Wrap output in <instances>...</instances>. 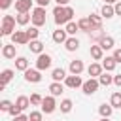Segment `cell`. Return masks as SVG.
I'll use <instances>...</instances> for the list:
<instances>
[{"instance_id": "7bdbcfd3", "label": "cell", "mask_w": 121, "mask_h": 121, "mask_svg": "<svg viewBox=\"0 0 121 121\" xmlns=\"http://www.w3.org/2000/svg\"><path fill=\"white\" fill-rule=\"evenodd\" d=\"M113 8H115V15H121V2H115Z\"/></svg>"}, {"instance_id": "60d3db41", "label": "cell", "mask_w": 121, "mask_h": 121, "mask_svg": "<svg viewBox=\"0 0 121 121\" xmlns=\"http://www.w3.org/2000/svg\"><path fill=\"white\" fill-rule=\"evenodd\" d=\"M13 121H30V119H28V115H23V113H21V115L13 117Z\"/></svg>"}, {"instance_id": "ac0fdd59", "label": "cell", "mask_w": 121, "mask_h": 121, "mask_svg": "<svg viewBox=\"0 0 121 121\" xmlns=\"http://www.w3.org/2000/svg\"><path fill=\"white\" fill-rule=\"evenodd\" d=\"M102 66H104V70H106V72H112V70H115L117 60L113 59V55H112V57H106V59H102Z\"/></svg>"}, {"instance_id": "e0dca14e", "label": "cell", "mask_w": 121, "mask_h": 121, "mask_svg": "<svg viewBox=\"0 0 121 121\" xmlns=\"http://www.w3.org/2000/svg\"><path fill=\"white\" fill-rule=\"evenodd\" d=\"M28 49H30L32 53L40 55V53H43V42H40V40H30V43H28Z\"/></svg>"}, {"instance_id": "d4e9b609", "label": "cell", "mask_w": 121, "mask_h": 121, "mask_svg": "<svg viewBox=\"0 0 121 121\" xmlns=\"http://www.w3.org/2000/svg\"><path fill=\"white\" fill-rule=\"evenodd\" d=\"M11 78H13V70H9V68H6V70H2V74H0V83L2 85H8L9 81H11Z\"/></svg>"}, {"instance_id": "7a4b0ae2", "label": "cell", "mask_w": 121, "mask_h": 121, "mask_svg": "<svg viewBox=\"0 0 121 121\" xmlns=\"http://www.w3.org/2000/svg\"><path fill=\"white\" fill-rule=\"evenodd\" d=\"M15 23H17V19L13 15H4L2 17V25H0L2 36H11L15 32Z\"/></svg>"}, {"instance_id": "44dd1931", "label": "cell", "mask_w": 121, "mask_h": 121, "mask_svg": "<svg viewBox=\"0 0 121 121\" xmlns=\"http://www.w3.org/2000/svg\"><path fill=\"white\" fill-rule=\"evenodd\" d=\"M89 53H91V57L95 59V60H102V55H104V49L96 43V45H91V49H89Z\"/></svg>"}, {"instance_id": "5bb4252c", "label": "cell", "mask_w": 121, "mask_h": 121, "mask_svg": "<svg viewBox=\"0 0 121 121\" xmlns=\"http://www.w3.org/2000/svg\"><path fill=\"white\" fill-rule=\"evenodd\" d=\"M89 21H91V28H93V30H100V28H102V17H100V15L91 13V15H89ZM93 30H91V32H93Z\"/></svg>"}, {"instance_id": "e575fe53", "label": "cell", "mask_w": 121, "mask_h": 121, "mask_svg": "<svg viewBox=\"0 0 121 121\" xmlns=\"http://www.w3.org/2000/svg\"><path fill=\"white\" fill-rule=\"evenodd\" d=\"M42 100H43V98H42L38 93H32V95H30V104H32V106H42Z\"/></svg>"}, {"instance_id": "b9f144b4", "label": "cell", "mask_w": 121, "mask_h": 121, "mask_svg": "<svg viewBox=\"0 0 121 121\" xmlns=\"http://www.w3.org/2000/svg\"><path fill=\"white\" fill-rule=\"evenodd\" d=\"M113 83H115L117 87H121V74H117V76H113Z\"/></svg>"}, {"instance_id": "7dc6e473", "label": "cell", "mask_w": 121, "mask_h": 121, "mask_svg": "<svg viewBox=\"0 0 121 121\" xmlns=\"http://www.w3.org/2000/svg\"><path fill=\"white\" fill-rule=\"evenodd\" d=\"M100 121H110V119H108V117H102V119H100Z\"/></svg>"}, {"instance_id": "8d00e7d4", "label": "cell", "mask_w": 121, "mask_h": 121, "mask_svg": "<svg viewBox=\"0 0 121 121\" xmlns=\"http://www.w3.org/2000/svg\"><path fill=\"white\" fill-rule=\"evenodd\" d=\"M42 113H43V112H30L28 119H30V121H42Z\"/></svg>"}, {"instance_id": "74e56055", "label": "cell", "mask_w": 121, "mask_h": 121, "mask_svg": "<svg viewBox=\"0 0 121 121\" xmlns=\"http://www.w3.org/2000/svg\"><path fill=\"white\" fill-rule=\"evenodd\" d=\"M21 112H23V110H21V108H19L17 104H13V106H11V110H9V113H11L13 117H17V115H21Z\"/></svg>"}, {"instance_id": "f1b7e54d", "label": "cell", "mask_w": 121, "mask_h": 121, "mask_svg": "<svg viewBox=\"0 0 121 121\" xmlns=\"http://www.w3.org/2000/svg\"><path fill=\"white\" fill-rule=\"evenodd\" d=\"M15 104H17L21 110H26V108L30 106V98H28V96H25V95H21V96L17 98V102H15Z\"/></svg>"}, {"instance_id": "7402d4cb", "label": "cell", "mask_w": 121, "mask_h": 121, "mask_svg": "<svg viewBox=\"0 0 121 121\" xmlns=\"http://www.w3.org/2000/svg\"><path fill=\"white\" fill-rule=\"evenodd\" d=\"M100 13H102V17H106V19H112V17L115 15V8H113L112 4H104Z\"/></svg>"}, {"instance_id": "ffe728a7", "label": "cell", "mask_w": 121, "mask_h": 121, "mask_svg": "<svg viewBox=\"0 0 121 121\" xmlns=\"http://www.w3.org/2000/svg\"><path fill=\"white\" fill-rule=\"evenodd\" d=\"M64 47H66V51H76V49L79 47V40H78L76 36H70V38L64 42Z\"/></svg>"}, {"instance_id": "d6a6232c", "label": "cell", "mask_w": 121, "mask_h": 121, "mask_svg": "<svg viewBox=\"0 0 121 121\" xmlns=\"http://www.w3.org/2000/svg\"><path fill=\"white\" fill-rule=\"evenodd\" d=\"M110 104H112L113 108H121V93H119V91L112 95V98H110Z\"/></svg>"}, {"instance_id": "7c38bea8", "label": "cell", "mask_w": 121, "mask_h": 121, "mask_svg": "<svg viewBox=\"0 0 121 121\" xmlns=\"http://www.w3.org/2000/svg\"><path fill=\"white\" fill-rule=\"evenodd\" d=\"M68 68H70V74H78V76H79L85 66H83V60L76 59V60H70V66H68Z\"/></svg>"}, {"instance_id": "d6986e66", "label": "cell", "mask_w": 121, "mask_h": 121, "mask_svg": "<svg viewBox=\"0 0 121 121\" xmlns=\"http://www.w3.org/2000/svg\"><path fill=\"white\" fill-rule=\"evenodd\" d=\"M49 91H51L53 96H60V95L64 93V85H62L60 81H53V83L49 85Z\"/></svg>"}, {"instance_id": "4fadbf2b", "label": "cell", "mask_w": 121, "mask_h": 121, "mask_svg": "<svg viewBox=\"0 0 121 121\" xmlns=\"http://www.w3.org/2000/svg\"><path fill=\"white\" fill-rule=\"evenodd\" d=\"M102 70H104V66H102V64H98V62H91V64H89V68H87V72H89V76H91V78H98V76L102 74Z\"/></svg>"}, {"instance_id": "f35d334b", "label": "cell", "mask_w": 121, "mask_h": 121, "mask_svg": "<svg viewBox=\"0 0 121 121\" xmlns=\"http://www.w3.org/2000/svg\"><path fill=\"white\" fill-rule=\"evenodd\" d=\"M113 59L117 60V64L121 62V47H117V49H113Z\"/></svg>"}, {"instance_id": "603a6c76", "label": "cell", "mask_w": 121, "mask_h": 121, "mask_svg": "<svg viewBox=\"0 0 121 121\" xmlns=\"http://www.w3.org/2000/svg\"><path fill=\"white\" fill-rule=\"evenodd\" d=\"M15 19H17V25H28L30 21H32V13L28 11V13H19V15H15Z\"/></svg>"}, {"instance_id": "4316f807", "label": "cell", "mask_w": 121, "mask_h": 121, "mask_svg": "<svg viewBox=\"0 0 121 121\" xmlns=\"http://www.w3.org/2000/svg\"><path fill=\"white\" fill-rule=\"evenodd\" d=\"M51 78H53V81H62V79H66V72L62 68H55L51 72Z\"/></svg>"}, {"instance_id": "6da1fadb", "label": "cell", "mask_w": 121, "mask_h": 121, "mask_svg": "<svg viewBox=\"0 0 121 121\" xmlns=\"http://www.w3.org/2000/svg\"><path fill=\"white\" fill-rule=\"evenodd\" d=\"M53 15H55V23L60 26V25H66V23L72 21L74 9H72L70 6H57V8L53 9Z\"/></svg>"}, {"instance_id": "2e32d148", "label": "cell", "mask_w": 121, "mask_h": 121, "mask_svg": "<svg viewBox=\"0 0 121 121\" xmlns=\"http://www.w3.org/2000/svg\"><path fill=\"white\" fill-rule=\"evenodd\" d=\"M98 45L106 51V49H113L115 42H113V38H112V36H102V38H100V42H98Z\"/></svg>"}, {"instance_id": "836d02e7", "label": "cell", "mask_w": 121, "mask_h": 121, "mask_svg": "<svg viewBox=\"0 0 121 121\" xmlns=\"http://www.w3.org/2000/svg\"><path fill=\"white\" fill-rule=\"evenodd\" d=\"M26 34H28V40H38V36H40V30H38V26H30L28 30H26Z\"/></svg>"}, {"instance_id": "ee69618b", "label": "cell", "mask_w": 121, "mask_h": 121, "mask_svg": "<svg viewBox=\"0 0 121 121\" xmlns=\"http://www.w3.org/2000/svg\"><path fill=\"white\" fill-rule=\"evenodd\" d=\"M51 0H36V4L38 6H42V8H47V4H49Z\"/></svg>"}, {"instance_id": "1f68e13d", "label": "cell", "mask_w": 121, "mask_h": 121, "mask_svg": "<svg viewBox=\"0 0 121 121\" xmlns=\"http://www.w3.org/2000/svg\"><path fill=\"white\" fill-rule=\"evenodd\" d=\"M98 81H100V85H112L113 83V76H110V74H100L98 76Z\"/></svg>"}, {"instance_id": "ba28073f", "label": "cell", "mask_w": 121, "mask_h": 121, "mask_svg": "<svg viewBox=\"0 0 121 121\" xmlns=\"http://www.w3.org/2000/svg\"><path fill=\"white\" fill-rule=\"evenodd\" d=\"M42 70H32V68H28V70H25V79L28 81V83H38V81H42V74H40Z\"/></svg>"}, {"instance_id": "8fae6325", "label": "cell", "mask_w": 121, "mask_h": 121, "mask_svg": "<svg viewBox=\"0 0 121 121\" xmlns=\"http://www.w3.org/2000/svg\"><path fill=\"white\" fill-rule=\"evenodd\" d=\"M66 40H68V32H66V28H59V30L53 32V42H55V43H64Z\"/></svg>"}, {"instance_id": "bcb514c9", "label": "cell", "mask_w": 121, "mask_h": 121, "mask_svg": "<svg viewBox=\"0 0 121 121\" xmlns=\"http://www.w3.org/2000/svg\"><path fill=\"white\" fill-rule=\"evenodd\" d=\"M117 0H106V4H115Z\"/></svg>"}, {"instance_id": "484cf974", "label": "cell", "mask_w": 121, "mask_h": 121, "mask_svg": "<svg viewBox=\"0 0 121 121\" xmlns=\"http://www.w3.org/2000/svg\"><path fill=\"white\" fill-rule=\"evenodd\" d=\"M78 26H79V30H83V32H91V30H93V28H91V21H89V17L79 19V21H78Z\"/></svg>"}, {"instance_id": "d590c367", "label": "cell", "mask_w": 121, "mask_h": 121, "mask_svg": "<svg viewBox=\"0 0 121 121\" xmlns=\"http://www.w3.org/2000/svg\"><path fill=\"white\" fill-rule=\"evenodd\" d=\"M11 106H13V104H11L9 100H2V102H0V110H2V112H9Z\"/></svg>"}, {"instance_id": "f546056e", "label": "cell", "mask_w": 121, "mask_h": 121, "mask_svg": "<svg viewBox=\"0 0 121 121\" xmlns=\"http://www.w3.org/2000/svg\"><path fill=\"white\" fill-rule=\"evenodd\" d=\"M72 106H74V104H72V100H70V98H64V100L60 102V106H59V108H60V112H62V113H70V112H72Z\"/></svg>"}, {"instance_id": "30bf717a", "label": "cell", "mask_w": 121, "mask_h": 121, "mask_svg": "<svg viewBox=\"0 0 121 121\" xmlns=\"http://www.w3.org/2000/svg\"><path fill=\"white\" fill-rule=\"evenodd\" d=\"M32 8V0H15V11L17 13H28Z\"/></svg>"}, {"instance_id": "f6af8a7d", "label": "cell", "mask_w": 121, "mask_h": 121, "mask_svg": "<svg viewBox=\"0 0 121 121\" xmlns=\"http://www.w3.org/2000/svg\"><path fill=\"white\" fill-rule=\"evenodd\" d=\"M55 2H57V6H68L70 0H55Z\"/></svg>"}, {"instance_id": "ab89813d", "label": "cell", "mask_w": 121, "mask_h": 121, "mask_svg": "<svg viewBox=\"0 0 121 121\" xmlns=\"http://www.w3.org/2000/svg\"><path fill=\"white\" fill-rule=\"evenodd\" d=\"M9 6H11V0H0V8L2 9H8Z\"/></svg>"}, {"instance_id": "277c9868", "label": "cell", "mask_w": 121, "mask_h": 121, "mask_svg": "<svg viewBox=\"0 0 121 121\" xmlns=\"http://www.w3.org/2000/svg\"><path fill=\"white\" fill-rule=\"evenodd\" d=\"M11 43H17V45H26V43H30L26 30H15V32L11 34Z\"/></svg>"}, {"instance_id": "5b68a950", "label": "cell", "mask_w": 121, "mask_h": 121, "mask_svg": "<svg viewBox=\"0 0 121 121\" xmlns=\"http://www.w3.org/2000/svg\"><path fill=\"white\" fill-rule=\"evenodd\" d=\"M98 85H100V81H98L96 78H89L87 81H83L81 89H83V93H85V95H95V93H96V89H98Z\"/></svg>"}, {"instance_id": "8992f818", "label": "cell", "mask_w": 121, "mask_h": 121, "mask_svg": "<svg viewBox=\"0 0 121 121\" xmlns=\"http://www.w3.org/2000/svg\"><path fill=\"white\" fill-rule=\"evenodd\" d=\"M51 62H53L51 55H47V53H40L38 59H36V68H38V70H47V68L51 66Z\"/></svg>"}, {"instance_id": "83f0119b", "label": "cell", "mask_w": 121, "mask_h": 121, "mask_svg": "<svg viewBox=\"0 0 121 121\" xmlns=\"http://www.w3.org/2000/svg\"><path fill=\"white\" fill-rule=\"evenodd\" d=\"M112 112H113V106H112V104H102V106L98 108V113H100L102 117H110Z\"/></svg>"}, {"instance_id": "3957f363", "label": "cell", "mask_w": 121, "mask_h": 121, "mask_svg": "<svg viewBox=\"0 0 121 121\" xmlns=\"http://www.w3.org/2000/svg\"><path fill=\"white\" fill-rule=\"evenodd\" d=\"M32 25H34V26H38V28L45 25V8L38 6V8H34V9H32Z\"/></svg>"}, {"instance_id": "4dcf8cb0", "label": "cell", "mask_w": 121, "mask_h": 121, "mask_svg": "<svg viewBox=\"0 0 121 121\" xmlns=\"http://www.w3.org/2000/svg\"><path fill=\"white\" fill-rule=\"evenodd\" d=\"M66 32H68V36H76V32L79 30V26H78V23H74V21H70V23H66Z\"/></svg>"}, {"instance_id": "cb8c5ba5", "label": "cell", "mask_w": 121, "mask_h": 121, "mask_svg": "<svg viewBox=\"0 0 121 121\" xmlns=\"http://www.w3.org/2000/svg\"><path fill=\"white\" fill-rule=\"evenodd\" d=\"M15 68L21 70V72L28 70V59H26V57H17V59H15Z\"/></svg>"}, {"instance_id": "52a82bcc", "label": "cell", "mask_w": 121, "mask_h": 121, "mask_svg": "<svg viewBox=\"0 0 121 121\" xmlns=\"http://www.w3.org/2000/svg\"><path fill=\"white\" fill-rule=\"evenodd\" d=\"M57 110V102H55V96L51 95V96H45L43 100H42V112L43 113H53Z\"/></svg>"}, {"instance_id": "9c48e42d", "label": "cell", "mask_w": 121, "mask_h": 121, "mask_svg": "<svg viewBox=\"0 0 121 121\" xmlns=\"http://www.w3.org/2000/svg\"><path fill=\"white\" fill-rule=\"evenodd\" d=\"M64 85H66V87H70V89H78V87H81V85H83V79H81L78 74H72V76H66Z\"/></svg>"}, {"instance_id": "9a60e30c", "label": "cell", "mask_w": 121, "mask_h": 121, "mask_svg": "<svg viewBox=\"0 0 121 121\" xmlns=\"http://www.w3.org/2000/svg\"><path fill=\"white\" fill-rule=\"evenodd\" d=\"M2 57L4 59H15V43H6L2 47Z\"/></svg>"}]
</instances>
